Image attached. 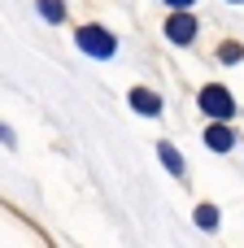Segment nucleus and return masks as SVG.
I'll list each match as a JSON object with an SVG mask.
<instances>
[{"label": "nucleus", "instance_id": "nucleus-4", "mask_svg": "<svg viewBox=\"0 0 244 248\" xmlns=\"http://www.w3.org/2000/svg\"><path fill=\"white\" fill-rule=\"evenodd\" d=\"M205 148H210V153H231V148H236V131H231L227 122H210V126H205Z\"/></svg>", "mask_w": 244, "mask_h": 248}, {"label": "nucleus", "instance_id": "nucleus-8", "mask_svg": "<svg viewBox=\"0 0 244 248\" xmlns=\"http://www.w3.org/2000/svg\"><path fill=\"white\" fill-rule=\"evenodd\" d=\"M218 61H227V65H236V61H244V44H236V39L218 44Z\"/></svg>", "mask_w": 244, "mask_h": 248}, {"label": "nucleus", "instance_id": "nucleus-11", "mask_svg": "<svg viewBox=\"0 0 244 248\" xmlns=\"http://www.w3.org/2000/svg\"><path fill=\"white\" fill-rule=\"evenodd\" d=\"M166 4H170V9H175V13H183V9H188V4H192V0H166Z\"/></svg>", "mask_w": 244, "mask_h": 248}, {"label": "nucleus", "instance_id": "nucleus-1", "mask_svg": "<svg viewBox=\"0 0 244 248\" xmlns=\"http://www.w3.org/2000/svg\"><path fill=\"white\" fill-rule=\"evenodd\" d=\"M74 44H79V52H87V57H96V61H105V57L118 52V39H114L105 26H96V22L79 26V31H74Z\"/></svg>", "mask_w": 244, "mask_h": 248}, {"label": "nucleus", "instance_id": "nucleus-9", "mask_svg": "<svg viewBox=\"0 0 244 248\" xmlns=\"http://www.w3.org/2000/svg\"><path fill=\"white\" fill-rule=\"evenodd\" d=\"M39 13H44L48 22H65V4H61V0H39Z\"/></svg>", "mask_w": 244, "mask_h": 248}, {"label": "nucleus", "instance_id": "nucleus-7", "mask_svg": "<svg viewBox=\"0 0 244 248\" xmlns=\"http://www.w3.org/2000/svg\"><path fill=\"white\" fill-rule=\"evenodd\" d=\"M192 218H196V227H201V231H214V227H218V209H214V205H196V214H192Z\"/></svg>", "mask_w": 244, "mask_h": 248}, {"label": "nucleus", "instance_id": "nucleus-6", "mask_svg": "<svg viewBox=\"0 0 244 248\" xmlns=\"http://www.w3.org/2000/svg\"><path fill=\"white\" fill-rule=\"evenodd\" d=\"M157 157H162V166L175 174V179H183V170H188V161H183V153L175 148V144H157Z\"/></svg>", "mask_w": 244, "mask_h": 248}, {"label": "nucleus", "instance_id": "nucleus-12", "mask_svg": "<svg viewBox=\"0 0 244 248\" xmlns=\"http://www.w3.org/2000/svg\"><path fill=\"white\" fill-rule=\"evenodd\" d=\"M231 4H240V0H231Z\"/></svg>", "mask_w": 244, "mask_h": 248}, {"label": "nucleus", "instance_id": "nucleus-5", "mask_svg": "<svg viewBox=\"0 0 244 248\" xmlns=\"http://www.w3.org/2000/svg\"><path fill=\"white\" fill-rule=\"evenodd\" d=\"M131 109L144 113V118H157V113H162V96H157L153 87H135V92H131Z\"/></svg>", "mask_w": 244, "mask_h": 248}, {"label": "nucleus", "instance_id": "nucleus-10", "mask_svg": "<svg viewBox=\"0 0 244 248\" xmlns=\"http://www.w3.org/2000/svg\"><path fill=\"white\" fill-rule=\"evenodd\" d=\"M0 140H4V144H9V148H13V144H17V140H13V131H9V126H4V122H0Z\"/></svg>", "mask_w": 244, "mask_h": 248}, {"label": "nucleus", "instance_id": "nucleus-3", "mask_svg": "<svg viewBox=\"0 0 244 248\" xmlns=\"http://www.w3.org/2000/svg\"><path fill=\"white\" fill-rule=\"evenodd\" d=\"M196 26H201V22H196L192 13H170V17H166V39H170V44H192V39H196Z\"/></svg>", "mask_w": 244, "mask_h": 248}, {"label": "nucleus", "instance_id": "nucleus-2", "mask_svg": "<svg viewBox=\"0 0 244 248\" xmlns=\"http://www.w3.org/2000/svg\"><path fill=\"white\" fill-rule=\"evenodd\" d=\"M201 109H205L214 122H231V118H236V96H231L223 83H205V87H201Z\"/></svg>", "mask_w": 244, "mask_h": 248}]
</instances>
